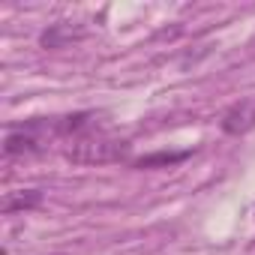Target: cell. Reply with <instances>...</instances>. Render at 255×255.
<instances>
[{
	"mask_svg": "<svg viewBox=\"0 0 255 255\" xmlns=\"http://www.w3.org/2000/svg\"><path fill=\"white\" fill-rule=\"evenodd\" d=\"M126 150H129V144H126V141L102 132L99 126H96V129L72 138L63 156L69 162H75V165H105V162H120L126 156Z\"/></svg>",
	"mask_w": 255,
	"mask_h": 255,
	"instance_id": "6da1fadb",
	"label": "cell"
},
{
	"mask_svg": "<svg viewBox=\"0 0 255 255\" xmlns=\"http://www.w3.org/2000/svg\"><path fill=\"white\" fill-rule=\"evenodd\" d=\"M252 126H255V102H249V99L231 105L222 117V129L228 135H240V132L252 129Z\"/></svg>",
	"mask_w": 255,
	"mask_h": 255,
	"instance_id": "7a4b0ae2",
	"label": "cell"
},
{
	"mask_svg": "<svg viewBox=\"0 0 255 255\" xmlns=\"http://www.w3.org/2000/svg\"><path fill=\"white\" fill-rule=\"evenodd\" d=\"M42 150V141L39 135H33L30 129L24 132H9L6 141H3V153L6 156H24V153H39Z\"/></svg>",
	"mask_w": 255,
	"mask_h": 255,
	"instance_id": "3957f363",
	"label": "cell"
},
{
	"mask_svg": "<svg viewBox=\"0 0 255 255\" xmlns=\"http://www.w3.org/2000/svg\"><path fill=\"white\" fill-rule=\"evenodd\" d=\"M39 201H42V192H39V189H15V192H6V195H3L0 210H3V213L33 210V207H39Z\"/></svg>",
	"mask_w": 255,
	"mask_h": 255,
	"instance_id": "277c9868",
	"label": "cell"
},
{
	"mask_svg": "<svg viewBox=\"0 0 255 255\" xmlns=\"http://www.w3.org/2000/svg\"><path fill=\"white\" fill-rule=\"evenodd\" d=\"M189 156H192V150H159V153H150V156L135 159L132 165L135 168H168V165H177V162H183Z\"/></svg>",
	"mask_w": 255,
	"mask_h": 255,
	"instance_id": "5b68a950",
	"label": "cell"
},
{
	"mask_svg": "<svg viewBox=\"0 0 255 255\" xmlns=\"http://www.w3.org/2000/svg\"><path fill=\"white\" fill-rule=\"evenodd\" d=\"M81 33H72L66 24H51L42 36H39V42H42V48H63L69 39H78Z\"/></svg>",
	"mask_w": 255,
	"mask_h": 255,
	"instance_id": "8992f818",
	"label": "cell"
}]
</instances>
